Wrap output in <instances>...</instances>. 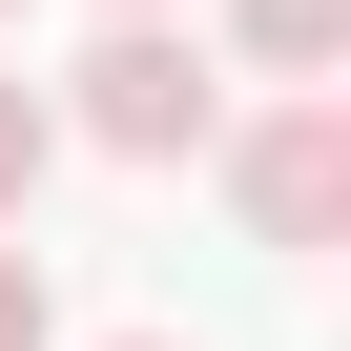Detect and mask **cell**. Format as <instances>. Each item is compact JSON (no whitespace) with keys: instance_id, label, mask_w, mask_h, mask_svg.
<instances>
[{"instance_id":"obj_8","label":"cell","mask_w":351,"mask_h":351,"mask_svg":"<svg viewBox=\"0 0 351 351\" xmlns=\"http://www.w3.org/2000/svg\"><path fill=\"white\" fill-rule=\"evenodd\" d=\"M0 21H21V0H0Z\"/></svg>"},{"instance_id":"obj_3","label":"cell","mask_w":351,"mask_h":351,"mask_svg":"<svg viewBox=\"0 0 351 351\" xmlns=\"http://www.w3.org/2000/svg\"><path fill=\"white\" fill-rule=\"evenodd\" d=\"M228 42H248L269 83H330V62H351V0H228Z\"/></svg>"},{"instance_id":"obj_5","label":"cell","mask_w":351,"mask_h":351,"mask_svg":"<svg viewBox=\"0 0 351 351\" xmlns=\"http://www.w3.org/2000/svg\"><path fill=\"white\" fill-rule=\"evenodd\" d=\"M62 310H42V248H0V351H42Z\"/></svg>"},{"instance_id":"obj_6","label":"cell","mask_w":351,"mask_h":351,"mask_svg":"<svg viewBox=\"0 0 351 351\" xmlns=\"http://www.w3.org/2000/svg\"><path fill=\"white\" fill-rule=\"evenodd\" d=\"M104 21H165V0H104Z\"/></svg>"},{"instance_id":"obj_1","label":"cell","mask_w":351,"mask_h":351,"mask_svg":"<svg viewBox=\"0 0 351 351\" xmlns=\"http://www.w3.org/2000/svg\"><path fill=\"white\" fill-rule=\"evenodd\" d=\"M62 145H104V165H207L228 145V62L186 21H104L83 83H62Z\"/></svg>"},{"instance_id":"obj_2","label":"cell","mask_w":351,"mask_h":351,"mask_svg":"<svg viewBox=\"0 0 351 351\" xmlns=\"http://www.w3.org/2000/svg\"><path fill=\"white\" fill-rule=\"evenodd\" d=\"M228 207H248L269 248H330V228H351V83H289V104L228 145Z\"/></svg>"},{"instance_id":"obj_7","label":"cell","mask_w":351,"mask_h":351,"mask_svg":"<svg viewBox=\"0 0 351 351\" xmlns=\"http://www.w3.org/2000/svg\"><path fill=\"white\" fill-rule=\"evenodd\" d=\"M124 351H165V330H124Z\"/></svg>"},{"instance_id":"obj_4","label":"cell","mask_w":351,"mask_h":351,"mask_svg":"<svg viewBox=\"0 0 351 351\" xmlns=\"http://www.w3.org/2000/svg\"><path fill=\"white\" fill-rule=\"evenodd\" d=\"M42 165H62V104H42L21 62H0V228H21V186H42Z\"/></svg>"}]
</instances>
